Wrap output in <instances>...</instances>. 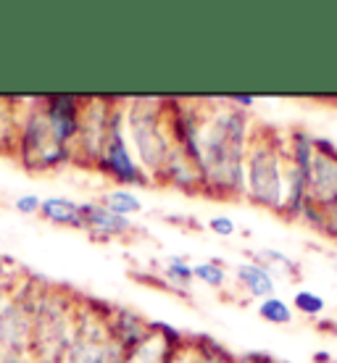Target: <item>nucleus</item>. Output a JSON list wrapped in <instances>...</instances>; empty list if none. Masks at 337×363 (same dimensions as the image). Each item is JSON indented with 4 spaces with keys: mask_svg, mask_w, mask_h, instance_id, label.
<instances>
[{
    "mask_svg": "<svg viewBox=\"0 0 337 363\" xmlns=\"http://www.w3.org/2000/svg\"><path fill=\"white\" fill-rule=\"evenodd\" d=\"M235 281L250 298L266 300L277 295V279L261 261H243L235 266Z\"/></svg>",
    "mask_w": 337,
    "mask_h": 363,
    "instance_id": "2eb2a0df",
    "label": "nucleus"
},
{
    "mask_svg": "<svg viewBox=\"0 0 337 363\" xmlns=\"http://www.w3.org/2000/svg\"><path fill=\"white\" fill-rule=\"evenodd\" d=\"M84 98L79 95H48L43 98V111H45L50 135L58 145L72 147L79 135V121H82Z\"/></svg>",
    "mask_w": 337,
    "mask_h": 363,
    "instance_id": "9b49d317",
    "label": "nucleus"
},
{
    "mask_svg": "<svg viewBox=\"0 0 337 363\" xmlns=\"http://www.w3.org/2000/svg\"><path fill=\"white\" fill-rule=\"evenodd\" d=\"M13 208L21 213V216H40V208H43V198H37L35 192H24L13 200Z\"/></svg>",
    "mask_w": 337,
    "mask_h": 363,
    "instance_id": "b1692460",
    "label": "nucleus"
},
{
    "mask_svg": "<svg viewBox=\"0 0 337 363\" xmlns=\"http://www.w3.org/2000/svg\"><path fill=\"white\" fill-rule=\"evenodd\" d=\"M40 279L0 274V363H32V306Z\"/></svg>",
    "mask_w": 337,
    "mask_h": 363,
    "instance_id": "39448f33",
    "label": "nucleus"
},
{
    "mask_svg": "<svg viewBox=\"0 0 337 363\" xmlns=\"http://www.w3.org/2000/svg\"><path fill=\"white\" fill-rule=\"evenodd\" d=\"M127 350L118 345L109 329V306L82 300L77 332L61 363H124Z\"/></svg>",
    "mask_w": 337,
    "mask_h": 363,
    "instance_id": "0eeeda50",
    "label": "nucleus"
},
{
    "mask_svg": "<svg viewBox=\"0 0 337 363\" xmlns=\"http://www.w3.org/2000/svg\"><path fill=\"white\" fill-rule=\"evenodd\" d=\"M192 274H195V281H201L211 290H224L229 281L227 269L219 261H201V264L192 266Z\"/></svg>",
    "mask_w": 337,
    "mask_h": 363,
    "instance_id": "412c9836",
    "label": "nucleus"
},
{
    "mask_svg": "<svg viewBox=\"0 0 337 363\" xmlns=\"http://www.w3.org/2000/svg\"><path fill=\"white\" fill-rule=\"evenodd\" d=\"M309 200L319 208L337 206V145L316 137L309 172Z\"/></svg>",
    "mask_w": 337,
    "mask_h": 363,
    "instance_id": "9d476101",
    "label": "nucleus"
},
{
    "mask_svg": "<svg viewBox=\"0 0 337 363\" xmlns=\"http://www.w3.org/2000/svg\"><path fill=\"white\" fill-rule=\"evenodd\" d=\"M158 184L182 190V192H187V195H203L201 169H198V164L184 153L182 147H177V145H174V153H172V158H169V164H166Z\"/></svg>",
    "mask_w": 337,
    "mask_h": 363,
    "instance_id": "ddd939ff",
    "label": "nucleus"
},
{
    "mask_svg": "<svg viewBox=\"0 0 337 363\" xmlns=\"http://www.w3.org/2000/svg\"><path fill=\"white\" fill-rule=\"evenodd\" d=\"M82 298L40 281L32 306V363H61L77 332Z\"/></svg>",
    "mask_w": 337,
    "mask_h": 363,
    "instance_id": "7ed1b4c3",
    "label": "nucleus"
},
{
    "mask_svg": "<svg viewBox=\"0 0 337 363\" xmlns=\"http://www.w3.org/2000/svg\"><path fill=\"white\" fill-rule=\"evenodd\" d=\"M101 203L109 211H114V213H118V216H127V218H132L135 213L143 211V200H140V195L132 192L129 187H114V190L103 192Z\"/></svg>",
    "mask_w": 337,
    "mask_h": 363,
    "instance_id": "a211bd4d",
    "label": "nucleus"
},
{
    "mask_svg": "<svg viewBox=\"0 0 337 363\" xmlns=\"http://www.w3.org/2000/svg\"><path fill=\"white\" fill-rule=\"evenodd\" d=\"M0 269H3V266H0ZM0 274H6V272H0Z\"/></svg>",
    "mask_w": 337,
    "mask_h": 363,
    "instance_id": "c85d7f7f",
    "label": "nucleus"
},
{
    "mask_svg": "<svg viewBox=\"0 0 337 363\" xmlns=\"http://www.w3.org/2000/svg\"><path fill=\"white\" fill-rule=\"evenodd\" d=\"M232 363H266V361H261V358H235Z\"/></svg>",
    "mask_w": 337,
    "mask_h": 363,
    "instance_id": "cd10ccee",
    "label": "nucleus"
},
{
    "mask_svg": "<svg viewBox=\"0 0 337 363\" xmlns=\"http://www.w3.org/2000/svg\"><path fill=\"white\" fill-rule=\"evenodd\" d=\"M292 308L298 311L301 316H309V318H319L324 311H327V303L321 298L319 292L314 290H295L292 295Z\"/></svg>",
    "mask_w": 337,
    "mask_h": 363,
    "instance_id": "4be33fe9",
    "label": "nucleus"
},
{
    "mask_svg": "<svg viewBox=\"0 0 337 363\" xmlns=\"http://www.w3.org/2000/svg\"><path fill=\"white\" fill-rule=\"evenodd\" d=\"M258 318H264L266 324H274V327H287V324H292L295 313H292V306L287 300L272 295V298L258 303Z\"/></svg>",
    "mask_w": 337,
    "mask_h": 363,
    "instance_id": "aec40b11",
    "label": "nucleus"
},
{
    "mask_svg": "<svg viewBox=\"0 0 337 363\" xmlns=\"http://www.w3.org/2000/svg\"><path fill=\"white\" fill-rule=\"evenodd\" d=\"M245 200L255 208L282 213L284 132L255 124L245 158Z\"/></svg>",
    "mask_w": 337,
    "mask_h": 363,
    "instance_id": "20e7f679",
    "label": "nucleus"
},
{
    "mask_svg": "<svg viewBox=\"0 0 337 363\" xmlns=\"http://www.w3.org/2000/svg\"><path fill=\"white\" fill-rule=\"evenodd\" d=\"M209 229H211V232H214L216 237H232V235H237L235 218L224 216V213H219V216L211 218V221H209Z\"/></svg>",
    "mask_w": 337,
    "mask_h": 363,
    "instance_id": "393cba45",
    "label": "nucleus"
},
{
    "mask_svg": "<svg viewBox=\"0 0 337 363\" xmlns=\"http://www.w3.org/2000/svg\"><path fill=\"white\" fill-rule=\"evenodd\" d=\"M82 229L95 240H121L132 232V218L109 211L101 200L82 203Z\"/></svg>",
    "mask_w": 337,
    "mask_h": 363,
    "instance_id": "f8f14e48",
    "label": "nucleus"
},
{
    "mask_svg": "<svg viewBox=\"0 0 337 363\" xmlns=\"http://www.w3.org/2000/svg\"><path fill=\"white\" fill-rule=\"evenodd\" d=\"M255 121L224 100H206L195 164L203 177V195L221 200L245 198V158Z\"/></svg>",
    "mask_w": 337,
    "mask_h": 363,
    "instance_id": "f257e3e1",
    "label": "nucleus"
},
{
    "mask_svg": "<svg viewBox=\"0 0 337 363\" xmlns=\"http://www.w3.org/2000/svg\"><path fill=\"white\" fill-rule=\"evenodd\" d=\"M114 108H116V98H84L79 135L74 143V161L79 166L95 169L109 137Z\"/></svg>",
    "mask_w": 337,
    "mask_h": 363,
    "instance_id": "1a4fd4ad",
    "label": "nucleus"
},
{
    "mask_svg": "<svg viewBox=\"0 0 337 363\" xmlns=\"http://www.w3.org/2000/svg\"><path fill=\"white\" fill-rule=\"evenodd\" d=\"M335 324H337V321H335Z\"/></svg>",
    "mask_w": 337,
    "mask_h": 363,
    "instance_id": "7c9ffc66",
    "label": "nucleus"
},
{
    "mask_svg": "<svg viewBox=\"0 0 337 363\" xmlns=\"http://www.w3.org/2000/svg\"><path fill=\"white\" fill-rule=\"evenodd\" d=\"M124 129L137 164L158 184L166 164L174 153V137L169 127L166 98H129L124 100Z\"/></svg>",
    "mask_w": 337,
    "mask_h": 363,
    "instance_id": "f03ea898",
    "label": "nucleus"
},
{
    "mask_svg": "<svg viewBox=\"0 0 337 363\" xmlns=\"http://www.w3.org/2000/svg\"><path fill=\"white\" fill-rule=\"evenodd\" d=\"M255 261H261V264L269 269V272L277 277V272H287V274H298V264L292 261L290 255L282 253V250H277V247H264Z\"/></svg>",
    "mask_w": 337,
    "mask_h": 363,
    "instance_id": "5701e85b",
    "label": "nucleus"
},
{
    "mask_svg": "<svg viewBox=\"0 0 337 363\" xmlns=\"http://www.w3.org/2000/svg\"><path fill=\"white\" fill-rule=\"evenodd\" d=\"M18 111V124H16V145H13V155H16L21 166L29 172L45 174L64 169L74 161L72 147L58 145L50 135L48 127L45 111H43V98H13Z\"/></svg>",
    "mask_w": 337,
    "mask_h": 363,
    "instance_id": "423d86ee",
    "label": "nucleus"
},
{
    "mask_svg": "<svg viewBox=\"0 0 337 363\" xmlns=\"http://www.w3.org/2000/svg\"><path fill=\"white\" fill-rule=\"evenodd\" d=\"M95 172H101L103 177H109L111 182H116L118 187H150L153 182L143 172V166L137 164L135 153L129 147L127 129H124V100L116 98V108L111 116L109 137L106 145L101 150V158L95 164Z\"/></svg>",
    "mask_w": 337,
    "mask_h": 363,
    "instance_id": "6e6552de",
    "label": "nucleus"
},
{
    "mask_svg": "<svg viewBox=\"0 0 337 363\" xmlns=\"http://www.w3.org/2000/svg\"><path fill=\"white\" fill-rule=\"evenodd\" d=\"M164 284L174 292H187L195 284V274H192V266L184 261V258H172L169 264L164 266Z\"/></svg>",
    "mask_w": 337,
    "mask_h": 363,
    "instance_id": "6ab92c4d",
    "label": "nucleus"
},
{
    "mask_svg": "<svg viewBox=\"0 0 337 363\" xmlns=\"http://www.w3.org/2000/svg\"><path fill=\"white\" fill-rule=\"evenodd\" d=\"M187 361H190V340H187V342H184L179 350H177V355H174L172 363H187Z\"/></svg>",
    "mask_w": 337,
    "mask_h": 363,
    "instance_id": "bb28decb",
    "label": "nucleus"
},
{
    "mask_svg": "<svg viewBox=\"0 0 337 363\" xmlns=\"http://www.w3.org/2000/svg\"><path fill=\"white\" fill-rule=\"evenodd\" d=\"M266 363H272V361H266Z\"/></svg>",
    "mask_w": 337,
    "mask_h": 363,
    "instance_id": "c756f323",
    "label": "nucleus"
},
{
    "mask_svg": "<svg viewBox=\"0 0 337 363\" xmlns=\"http://www.w3.org/2000/svg\"><path fill=\"white\" fill-rule=\"evenodd\" d=\"M179 347L169 342L161 332H155L153 324H150V332L143 342H137L132 350H127V358L124 363H172L174 355H177Z\"/></svg>",
    "mask_w": 337,
    "mask_h": 363,
    "instance_id": "dca6fc26",
    "label": "nucleus"
},
{
    "mask_svg": "<svg viewBox=\"0 0 337 363\" xmlns=\"http://www.w3.org/2000/svg\"><path fill=\"white\" fill-rule=\"evenodd\" d=\"M229 106H235V108L245 111V113H250V111L255 108V103H258V98L255 95H240V92H235V95H229L227 98Z\"/></svg>",
    "mask_w": 337,
    "mask_h": 363,
    "instance_id": "a878e982",
    "label": "nucleus"
},
{
    "mask_svg": "<svg viewBox=\"0 0 337 363\" xmlns=\"http://www.w3.org/2000/svg\"><path fill=\"white\" fill-rule=\"evenodd\" d=\"M40 216L53 227L82 229V203H77L72 198H61V195H50L43 200Z\"/></svg>",
    "mask_w": 337,
    "mask_h": 363,
    "instance_id": "f3484780",
    "label": "nucleus"
},
{
    "mask_svg": "<svg viewBox=\"0 0 337 363\" xmlns=\"http://www.w3.org/2000/svg\"><path fill=\"white\" fill-rule=\"evenodd\" d=\"M109 329L118 345L124 347V350H132L137 342H143L148 337V332H150V318L140 316L132 308L109 306Z\"/></svg>",
    "mask_w": 337,
    "mask_h": 363,
    "instance_id": "4468645a",
    "label": "nucleus"
}]
</instances>
